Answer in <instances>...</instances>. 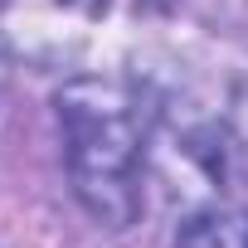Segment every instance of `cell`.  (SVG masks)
Returning a JSON list of instances; mask_svg holds the SVG:
<instances>
[{"label":"cell","instance_id":"cell-1","mask_svg":"<svg viewBox=\"0 0 248 248\" xmlns=\"http://www.w3.org/2000/svg\"><path fill=\"white\" fill-rule=\"evenodd\" d=\"M73 200L102 229H127L146 209V112L117 78H68L54 93Z\"/></svg>","mask_w":248,"mask_h":248},{"label":"cell","instance_id":"cell-2","mask_svg":"<svg viewBox=\"0 0 248 248\" xmlns=\"http://www.w3.org/2000/svg\"><path fill=\"white\" fill-rule=\"evenodd\" d=\"M170 248H248V209L243 204H200L180 219Z\"/></svg>","mask_w":248,"mask_h":248},{"label":"cell","instance_id":"cell-3","mask_svg":"<svg viewBox=\"0 0 248 248\" xmlns=\"http://www.w3.org/2000/svg\"><path fill=\"white\" fill-rule=\"evenodd\" d=\"M243 132H248V102H243Z\"/></svg>","mask_w":248,"mask_h":248}]
</instances>
